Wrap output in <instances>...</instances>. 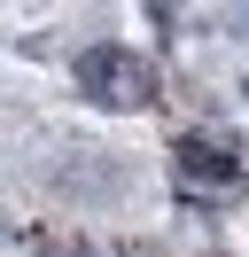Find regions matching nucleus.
Instances as JSON below:
<instances>
[{"instance_id": "1", "label": "nucleus", "mask_w": 249, "mask_h": 257, "mask_svg": "<svg viewBox=\"0 0 249 257\" xmlns=\"http://www.w3.org/2000/svg\"><path fill=\"white\" fill-rule=\"evenodd\" d=\"M78 94H93L101 109H148L156 101V70L125 47H86L78 55Z\"/></svg>"}, {"instance_id": "2", "label": "nucleus", "mask_w": 249, "mask_h": 257, "mask_svg": "<svg viewBox=\"0 0 249 257\" xmlns=\"http://www.w3.org/2000/svg\"><path fill=\"white\" fill-rule=\"evenodd\" d=\"M171 179H179L187 203H226V195L241 187V148H226V141H210V133H195V141H179Z\"/></svg>"}]
</instances>
